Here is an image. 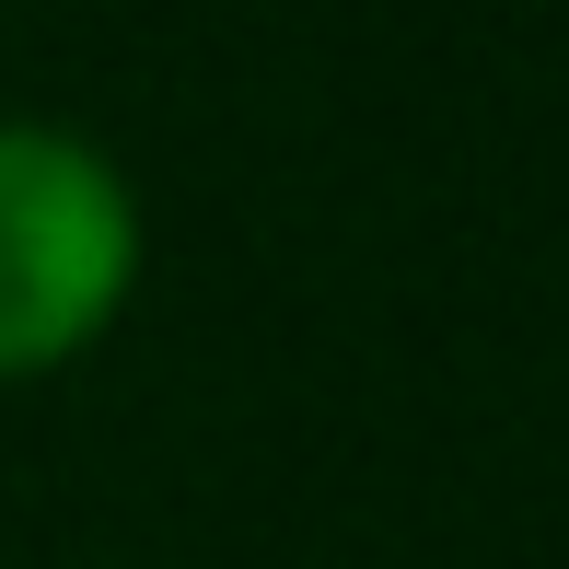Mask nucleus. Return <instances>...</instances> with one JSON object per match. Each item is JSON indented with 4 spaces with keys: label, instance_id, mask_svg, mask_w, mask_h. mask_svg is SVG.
I'll use <instances>...</instances> for the list:
<instances>
[{
    "label": "nucleus",
    "instance_id": "nucleus-1",
    "mask_svg": "<svg viewBox=\"0 0 569 569\" xmlns=\"http://www.w3.org/2000/svg\"><path fill=\"white\" fill-rule=\"evenodd\" d=\"M140 268V210L117 163L70 128H0V372H47L117 315Z\"/></svg>",
    "mask_w": 569,
    "mask_h": 569
}]
</instances>
